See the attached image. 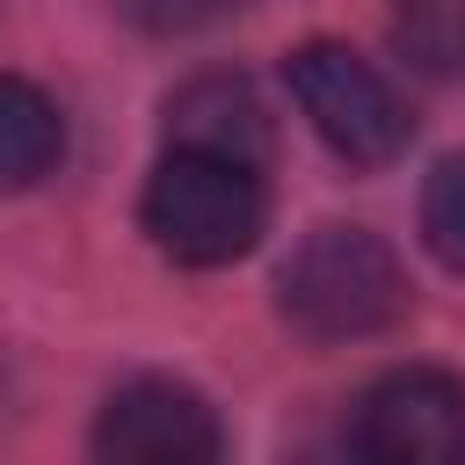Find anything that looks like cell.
<instances>
[{
	"label": "cell",
	"mask_w": 465,
	"mask_h": 465,
	"mask_svg": "<svg viewBox=\"0 0 465 465\" xmlns=\"http://www.w3.org/2000/svg\"><path fill=\"white\" fill-rule=\"evenodd\" d=\"M276 305L312 341H363L407 312V269L378 232L320 225L291 247V262L276 276Z\"/></svg>",
	"instance_id": "1"
},
{
	"label": "cell",
	"mask_w": 465,
	"mask_h": 465,
	"mask_svg": "<svg viewBox=\"0 0 465 465\" xmlns=\"http://www.w3.org/2000/svg\"><path fill=\"white\" fill-rule=\"evenodd\" d=\"M153 247L182 269H225L240 262L262 225H269V196H262V174L240 167V160H218V153H160L153 182H145V203H138Z\"/></svg>",
	"instance_id": "2"
},
{
	"label": "cell",
	"mask_w": 465,
	"mask_h": 465,
	"mask_svg": "<svg viewBox=\"0 0 465 465\" xmlns=\"http://www.w3.org/2000/svg\"><path fill=\"white\" fill-rule=\"evenodd\" d=\"M283 80H291L305 124H312L349 167H385V160L407 153L414 109H407V94H400L363 51L327 44V36H320V44H298V51L283 58Z\"/></svg>",
	"instance_id": "3"
},
{
	"label": "cell",
	"mask_w": 465,
	"mask_h": 465,
	"mask_svg": "<svg viewBox=\"0 0 465 465\" xmlns=\"http://www.w3.org/2000/svg\"><path fill=\"white\" fill-rule=\"evenodd\" d=\"M356 465H465V385L407 363L356 400Z\"/></svg>",
	"instance_id": "4"
},
{
	"label": "cell",
	"mask_w": 465,
	"mask_h": 465,
	"mask_svg": "<svg viewBox=\"0 0 465 465\" xmlns=\"http://www.w3.org/2000/svg\"><path fill=\"white\" fill-rule=\"evenodd\" d=\"M94 465H225V429L196 385L131 378L94 414Z\"/></svg>",
	"instance_id": "5"
},
{
	"label": "cell",
	"mask_w": 465,
	"mask_h": 465,
	"mask_svg": "<svg viewBox=\"0 0 465 465\" xmlns=\"http://www.w3.org/2000/svg\"><path fill=\"white\" fill-rule=\"evenodd\" d=\"M167 145L174 153H218V160L262 167V153H269V109L254 102L247 80L203 73V80H189V87L167 94Z\"/></svg>",
	"instance_id": "6"
},
{
	"label": "cell",
	"mask_w": 465,
	"mask_h": 465,
	"mask_svg": "<svg viewBox=\"0 0 465 465\" xmlns=\"http://www.w3.org/2000/svg\"><path fill=\"white\" fill-rule=\"evenodd\" d=\"M65 153V116L36 80L0 73V189H29L58 167Z\"/></svg>",
	"instance_id": "7"
},
{
	"label": "cell",
	"mask_w": 465,
	"mask_h": 465,
	"mask_svg": "<svg viewBox=\"0 0 465 465\" xmlns=\"http://www.w3.org/2000/svg\"><path fill=\"white\" fill-rule=\"evenodd\" d=\"M392 51L429 80L465 73V0H392Z\"/></svg>",
	"instance_id": "8"
},
{
	"label": "cell",
	"mask_w": 465,
	"mask_h": 465,
	"mask_svg": "<svg viewBox=\"0 0 465 465\" xmlns=\"http://www.w3.org/2000/svg\"><path fill=\"white\" fill-rule=\"evenodd\" d=\"M421 240L436 247L443 269L465 276V153L436 160V174L421 182Z\"/></svg>",
	"instance_id": "9"
},
{
	"label": "cell",
	"mask_w": 465,
	"mask_h": 465,
	"mask_svg": "<svg viewBox=\"0 0 465 465\" xmlns=\"http://www.w3.org/2000/svg\"><path fill=\"white\" fill-rule=\"evenodd\" d=\"M124 7H131V22L153 29V36H189V29L218 22L232 0H124Z\"/></svg>",
	"instance_id": "10"
}]
</instances>
